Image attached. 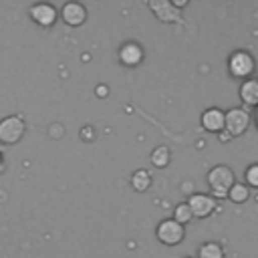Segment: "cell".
Segmentation results:
<instances>
[{
	"label": "cell",
	"instance_id": "3957f363",
	"mask_svg": "<svg viewBox=\"0 0 258 258\" xmlns=\"http://www.w3.org/2000/svg\"><path fill=\"white\" fill-rule=\"evenodd\" d=\"M254 67H256L254 64V56L250 52H246V50H236L228 58V71L236 79H248L252 75Z\"/></svg>",
	"mask_w": 258,
	"mask_h": 258
},
{
	"label": "cell",
	"instance_id": "7a4b0ae2",
	"mask_svg": "<svg viewBox=\"0 0 258 258\" xmlns=\"http://www.w3.org/2000/svg\"><path fill=\"white\" fill-rule=\"evenodd\" d=\"M250 125V113L240 107H232L228 113H224V131L230 137L242 135Z\"/></svg>",
	"mask_w": 258,
	"mask_h": 258
},
{
	"label": "cell",
	"instance_id": "6da1fadb",
	"mask_svg": "<svg viewBox=\"0 0 258 258\" xmlns=\"http://www.w3.org/2000/svg\"><path fill=\"white\" fill-rule=\"evenodd\" d=\"M208 183H210L212 194L216 198H228V189L236 183L234 181V171L228 165H216L208 173Z\"/></svg>",
	"mask_w": 258,
	"mask_h": 258
},
{
	"label": "cell",
	"instance_id": "5bb4252c",
	"mask_svg": "<svg viewBox=\"0 0 258 258\" xmlns=\"http://www.w3.org/2000/svg\"><path fill=\"white\" fill-rule=\"evenodd\" d=\"M198 258H224V250L218 242H206L200 246Z\"/></svg>",
	"mask_w": 258,
	"mask_h": 258
},
{
	"label": "cell",
	"instance_id": "7c38bea8",
	"mask_svg": "<svg viewBox=\"0 0 258 258\" xmlns=\"http://www.w3.org/2000/svg\"><path fill=\"white\" fill-rule=\"evenodd\" d=\"M240 97L244 105L248 107H258V81H244L240 87Z\"/></svg>",
	"mask_w": 258,
	"mask_h": 258
},
{
	"label": "cell",
	"instance_id": "277c9868",
	"mask_svg": "<svg viewBox=\"0 0 258 258\" xmlns=\"http://www.w3.org/2000/svg\"><path fill=\"white\" fill-rule=\"evenodd\" d=\"M155 234H157V240L161 244H165V246H177L183 240V236H185V228L181 224H177L173 218L171 220L167 218V220H161L159 222Z\"/></svg>",
	"mask_w": 258,
	"mask_h": 258
},
{
	"label": "cell",
	"instance_id": "9a60e30c",
	"mask_svg": "<svg viewBox=\"0 0 258 258\" xmlns=\"http://www.w3.org/2000/svg\"><path fill=\"white\" fill-rule=\"evenodd\" d=\"M228 198H230V202H234V204H244V202L250 198V189H248V185H244V183H234V185L228 189Z\"/></svg>",
	"mask_w": 258,
	"mask_h": 258
},
{
	"label": "cell",
	"instance_id": "d6986e66",
	"mask_svg": "<svg viewBox=\"0 0 258 258\" xmlns=\"http://www.w3.org/2000/svg\"><path fill=\"white\" fill-rule=\"evenodd\" d=\"M107 93H109V89H107V87H103V85H101V87H97V95H101V97H103V95H107Z\"/></svg>",
	"mask_w": 258,
	"mask_h": 258
},
{
	"label": "cell",
	"instance_id": "52a82bcc",
	"mask_svg": "<svg viewBox=\"0 0 258 258\" xmlns=\"http://www.w3.org/2000/svg\"><path fill=\"white\" fill-rule=\"evenodd\" d=\"M147 6L157 14L161 22H181L179 10L167 0H153V2H147Z\"/></svg>",
	"mask_w": 258,
	"mask_h": 258
},
{
	"label": "cell",
	"instance_id": "ba28073f",
	"mask_svg": "<svg viewBox=\"0 0 258 258\" xmlns=\"http://www.w3.org/2000/svg\"><path fill=\"white\" fill-rule=\"evenodd\" d=\"M60 16L69 26H81L85 22V18H87V10L79 2H67L62 6V10H60Z\"/></svg>",
	"mask_w": 258,
	"mask_h": 258
},
{
	"label": "cell",
	"instance_id": "8992f818",
	"mask_svg": "<svg viewBox=\"0 0 258 258\" xmlns=\"http://www.w3.org/2000/svg\"><path fill=\"white\" fill-rule=\"evenodd\" d=\"M187 206L191 210V216H196V218H208L216 210L214 198L212 196H206V194H194L187 200Z\"/></svg>",
	"mask_w": 258,
	"mask_h": 258
},
{
	"label": "cell",
	"instance_id": "8fae6325",
	"mask_svg": "<svg viewBox=\"0 0 258 258\" xmlns=\"http://www.w3.org/2000/svg\"><path fill=\"white\" fill-rule=\"evenodd\" d=\"M202 127L210 133H220L224 131V111H220L218 107H212L208 111H204L202 115Z\"/></svg>",
	"mask_w": 258,
	"mask_h": 258
},
{
	"label": "cell",
	"instance_id": "9c48e42d",
	"mask_svg": "<svg viewBox=\"0 0 258 258\" xmlns=\"http://www.w3.org/2000/svg\"><path fill=\"white\" fill-rule=\"evenodd\" d=\"M30 16H32V20H34L36 24H40V26H52L54 20H56V10H54L50 4L40 2V4H34V6L30 8Z\"/></svg>",
	"mask_w": 258,
	"mask_h": 258
},
{
	"label": "cell",
	"instance_id": "2e32d148",
	"mask_svg": "<svg viewBox=\"0 0 258 258\" xmlns=\"http://www.w3.org/2000/svg\"><path fill=\"white\" fill-rule=\"evenodd\" d=\"M131 185H133V189H137V191H145V189H149V185H151V177H149V173H147L145 169H137V171L131 175Z\"/></svg>",
	"mask_w": 258,
	"mask_h": 258
},
{
	"label": "cell",
	"instance_id": "ac0fdd59",
	"mask_svg": "<svg viewBox=\"0 0 258 258\" xmlns=\"http://www.w3.org/2000/svg\"><path fill=\"white\" fill-rule=\"evenodd\" d=\"M246 181L250 183V187H258V163H252L246 169Z\"/></svg>",
	"mask_w": 258,
	"mask_h": 258
},
{
	"label": "cell",
	"instance_id": "30bf717a",
	"mask_svg": "<svg viewBox=\"0 0 258 258\" xmlns=\"http://www.w3.org/2000/svg\"><path fill=\"white\" fill-rule=\"evenodd\" d=\"M119 60L125 67H137L143 60V48L137 42H127L119 48Z\"/></svg>",
	"mask_w": 258,
	"mask_h": 258
},
{
	"label": "cell",
	"instance_id": "5b68a950",
	"mask_svg": "<svg viewBox=\"0 0 258 258\" xmlns=\"http://www.w3.org/2000/svg\"><path fill=\"white\" fill-rule=\"evenodd\" d=\"M24 135V119L20 115H10L0 121V141L4 145L18 143Z\"/></svg>",
	"mask_w": 258,
	"mask_h": 258
},
{
	"label": "cell",
	"instance_id": "ffe728a7",
	"mask_svg": "<svg viewBox=\"0 0 258 258\" xmlns=\"http://www.w3.org/2000/svg\"><path fill=\"white\" fill-rule=\"evenodd\" d=\"M2 167H4V159H2V151H0V171H2Z\"/></svg>",
	"mask_w": 258,
	"mask_h": 258
},
{
	"label": "cell",
	"instance_id": "44dd1931",
	"mask_svg": "<svg viewBox=\"0 0 258 258\" xmlns=\"http://www.w3.org/2000/svg\"><path fill=\"white\" fill-rule=\"evenodd\" d=\"M256 115H258V107H256Z\"/></svg>",
	"mask_w": 258,
	"mask_h": 258
},
{
	"label": "cell",
	"instance_id": "e0dca14e",
	"mask_svg": "<svg viewBox=\"0 0 258 258\" xmlns=\"http://www.w3.org/2000/svg\"><path fill=\"white\" fill-rule=\"evenodd\" d=\"M191 218H194V216H191V210H189L187 202H183V204H177V206H175V210H173V220H175L177 224L185 226Z\"/></svg>",
	"mask_w": 258,
	"mask_h": 258
},
{
	"label": "cell",
	"instance_id": "4fadbf2b",
	"mask_svg": "<svg viewBox=\"0 0 258 258\" xmlns=\"http://www.w3.org/2000/svg\"><path fill=\"white\" fill-rule=\"evenodd\" d=\"M169 159H171V151H169L167 145H157L151 151V163L155 167H159V169L165 167V165H169Z\"/></svg>",
	"mask_w": 258,
	"mask_h": 258
}]
</instances>
